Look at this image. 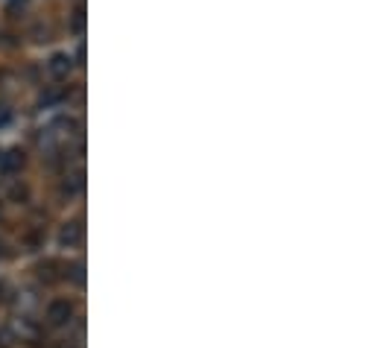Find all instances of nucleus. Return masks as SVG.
I'll return each mask as SVG.
<instances>
[{
    "label": "nucleus",
    "instance_id": "obj_5",
    "mask_svg": "<svg viewBox=\"0 0 377 348\" xmlns=\"http://www.w3.org/2000/svg\"><path fill=\"white\" fill-rule=\"evenodd\" d=\"M71 30H74V33H82V30H85V9H82V6H76V9H74Z\"/></svg>",
    "mask_w": 377,
    "mask_h": 348
},
{
    "label": "nucleus",
    "instance_id": "obj_1",
    "mask_svg": "<svg viewBox=\"0 0 377 348\" xmlns=\"http://www.w3.org/2000/svg\"><path fill=\"white\" fill-rule=\"evenodd\" d=\"M74 319V304L71 301H65V299H59V301H53L50 308H47V322L50 325H67Z\"/></svg>",
    "mask_w": 377,
    "mask_h": 348
},
{
    "label": "nucleus",
    "instance_id": "obj_8",
    "mask_svg": "<svg viewBox=\"0 0 377 348\" xmlns=\"http://www.w3.org/2000/svg\"><path fill=\"white\" fill-rule=\"evenodd\" d=\"M26 3H30V0H12V3H9V12L15 15V12H18V9H24Z\"/></svg>",
    "mask_w": 377,
    "mask_h": 348
},
{
    "label": "nucleus",
    "instance_id": "obj_3",
    "mask_svg": "<svg viewBox=\"0 0 377 348\" xmlns=\"http://www.w3.org/2000/svg\"><path fill=\"white\" fill-rule=\"evenodd\" d=\"M24 152L21 149H9V152H3L0 156V173H6V176H12V173H18L21 167H24Z\"/></svg>",
    "mask_w": 377,
    "mask_h": 348
},
{
    "label": "nucleus",
    "instance_id": "obj_6",
    "mask_svg": "<svg viewBox=\"0 0 377 348\" xmlns=\"http://www.w3.org/2000/svg\"><path fill=\"white\" fill-rule=\"evenodd\" d=\"M12 123V108L6 103H0V129H6Z\"/></svg>",
    "mask_w": 377,
    "mask_h": 348
},
{
    "label": "nucleus",
    "instance_id": "obj_2",
    "mask_svg": "<svg viewBox=\"0 0 377 348\" xmlns=\"http://www.w3.org/2000/svg\"><path fill=\"white\" fill-rule=\"evenodd\" d=\"M71 67H74V62H71V56H67V53H56L53 59L47 62V71H50L53 79H67Z\"/></svg>",
    "mask_w": 377,
    "mask_h": 348
},
{
    "label": "nucleus",
    "instance_id": "obj_4",
    "mask_svg": "<svg viewBox=\"0 0 377 348\" xmlns=\"http://www.w3.org/2000/svg\"><path fill=\"white\" fill-rule=\"evenodd\" d=\"M82 231H85V229H82V222H79V219L67 222L65 231H62V243H65V246H76V243L82 240Z\"/></svg>",
    "mask_w": 377,
    "mask_h": 348
},
{
    "label": "nucleus",
    "instance_id": "obj_7",
    "mask_svg": "<svg viewBox=\"0 0 377 348\" xmlns=\"http://www.w3.org/2000/svg\"><path fill=\"white\" fill-rule=\"evenodd\" d=\"M9 345H12V331L0 328V348H9Z\"/></svg>",
    "mask_w": 377,
    "mask_h": 348
},
{
    "label": "nucleus",
    "instance_id": "obj_9",
    "mask_svg": "<svg viewBox=\"0 0 377 348\" xmlns=\"http://www.w3.org/2000/svg\"><path fill=\"white\" fill-rule=\"evenodd\" d=\"M3 255H6V252H3V243H0V258H3Z\"/></svg>",
    "mask_w": 377,
    "mask_h": 348
}]
</instances>
